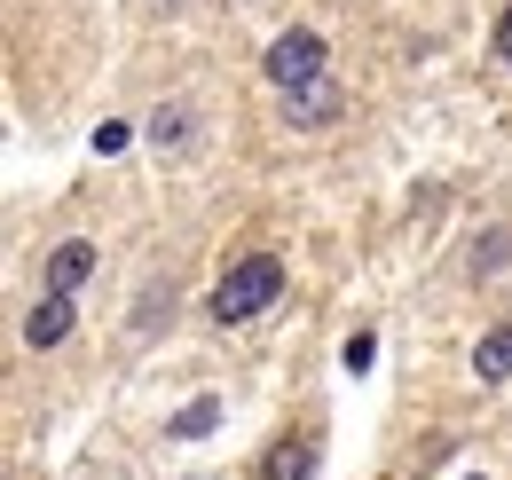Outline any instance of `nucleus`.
I'll use <instances>...</instances> for the list:
<instances>
[{"label":"nucleus","mask_w":512,"mask_h":480,"mask_svg":"<svg viewBox=\"0 0 512 480\" xmlns=\"http://www.w3.org/2000/svg\"><path fill=\"white\" fill-rule=\"evenodd\" d=\"M284 300V260L276 252H253V260H237L221 284H213V323L229 331V323H253L268 307Z\"/></svg>","instance_id":"obj_1"},{"label":"nucleus","mask_w":512,"mask_h":480,"mask_svg":"<svg viewBox=\"0 0 512 480\" xmlns=\"http://www.w3.org/2000/svg\"><path fill=\"white\" fill-rule=\"evenodd\" d=\"M260 71H268V87H300V79H323V32H308V24L276 32V40H268V56H260Z\"/></svg>","instance_id":"obj_2"},{"label":"nucleus","mask_w":512,"mask_h":480,"mask_svg":"<svg viewBox=\"0 0 512 480\" xmlns=\"http://www.w3.org/2000/svg\"><path fill=\"white\" fill-rule=\"evenodd\" d=\"M276 111H284V126H331L339 111H347V87L323 71V79H300V87H284V103H276Z\"/></svg>","instance_id":"obj_3"},{"label":"nucleus","mask_w":512,"mask_h":480,"mask_svg":"<svg viewBox=\"0 0 512 480\" xmlns=\"http://www.w3.org/2000/svg\"><path fill=\"white\" fill-rule=\"evenodd\" d=\"M64 339H71V292H40V307L24 315V347L48 355V347H64Z\"/></svg>","instance_id":"obj_4"},{"label":"nucleus","mask_w":512,"mask_h":480,"mask_svg":"<svg viewBox=\"0 0 512 480\" xmlns=\"http://www.w3.org/2000/svg\"><path fill=\"white\" fill-rule=\"evenodd\" d=\"M87 276H95V244H87V237H64L56 252H48V268H40L48 292H79Z\"/></svg>","instance_id":"obj_5"},{"label":"nucleus","mask_w":512,"mask_h":480,"mask_svg":"<svg viewBox=\"0 0 512 480\" xmlns=\"http://www.w3.org/2000/svg\"><path fill=\"white\" fill-rule=\"evenodd\" d=\"M473 378H481V386H505L512 378V323H497V331L473 347Z\"/></svg>","instance_id":"obj_6"},{"label":"nucleus","mask_w":512,"mask_h":480,"mask_svg":"<svg viewBox=\"0 0 512 480\" xmlns=\"http://www.w3.org/2000/svg\"><path fill=\"white\" fill-rule=\"evenodd\" d=\"M308 465H316L308 441H276V449L260 457V480H308Z\"/></svg>","instance_id":"obj_7"},{"label":"nucleus","mask_w":512,"mask_h":480,"mask_svg":"<svg viewBox=\"0 0 512 480\" xmlns=\"http://www.w3.org/2000/svg\"><path fill=\"white\" fill-rule=\"evenodd\" d=\"M213 425H221V402H213V394H197L190 410H174V418H166V433H174V441H205Z\"/></svg>","instance_id":"obj_8"},{"label":"nucleus","mask_w":512,"mask_h":480,"mask_svg":"<svg viewBox=\"0 0 512 480\" xmlns=\"http://www.w3.org/2000/svg\"><path fill=\"white\" fill-rule=\"evenodd\" d=\"M505 260H512V229H489V237L473 244V276H497Z\"/></svg>","instance_id":"obj_9"},{"label":"nucleus","mask_w":512,"mask_h":480,"mask_svg":"<svg viewBox=\"0 0 512 480\" xmlns=\"http://www.w3.org/2000/svg\"><path fill=\"white\" fill-rule=\"evenodd\" d=\"M150 142H158V150H166V142H190V111H158V119H150Z\"/></svg>","instance_id":"obj_10"},{"label":"nucleus","mask_w":512,"mask_h":480,"mask_svg":"<svg viewBox=\"0 0 512 480\" xmlns=\"http://www.w3.org/2000/svg\"><path fill=\"white\" fill-rule=\"evenodd\" d=\"M339 362H347V370H355V378H363V370H371V362H379V347H371V331H355V339H347V355H339Z\"/></svg>","instance_id":"obj_11"},{"label":"nucleus","mask_w":512,"mask_h":480,"mask_svg":"<svg viewBox=\"0 0 512 480\" xmlns=\"http://www.w3.org/2000/svg\"><path fill=\"white\" fill-rule=\"evenodd\" d=\"M497 56L512 63V8H505V24H497Z\"/></svg>","instance_id":"obj_12"},{"label":"nucleus","mask_w":512,"mask_h":480,"mask_svg":"<svg viewBox=\"0 0 512 480\" xmlns=\"http://www.w3.org/2000/svg\"><path fill=\"white\" fill-rule=\"evenodd\" d=\"M473 480H489V473H473Z\"/></svg>","instance_id":"obj_13"}]
</instances>
